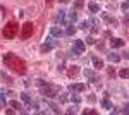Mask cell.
Returning <instances> with one entry per match:
<instances>
[{
    "label": "cell",
    "mask_w": 129,
    "mask_h": 115,
    "mask_svg": "<svg viewBox=\"0 0 129 115\" xmlns=\"http://www.w3.org/2000/svg\"><path fill=\"white\" fill-rule=\"evenodd\" d=\"M120 113H129V106H124V108L120 110Z\"/></svg>",
    "instance_id": "4dcf8cb0"
},
{
    "label": "cell",
    "mask_w": 129,
    "mask_h": 115,
    "mask_svg": "<svg viewBox=\"0 0 129 115\" xmlns=\"http://www.w3.org/2000/svg\"><path fill=\"white\" fill-rule=\"evenodd\" d=\"M66 33H67V34H74V33H76V28H74V26H71V24H69V28L66 29Z\"/></svg>",
    "instance_id": "603a6c76"
},
{
    "label": "cell",
    "mask_w": 129,
    "mask_h": 115,
    "mask_svg": "<svg viewBox=\"0 0 129 115\" xmlns=\"http://www.w3.org/2000/svg\"><path fill=\"white\" fill-rule=\"evenodd\" d=\"M40 93L43 96H47V98H53V96L59 95V88L53 86V84H48V83H45L43 86H40Z\"/></svg>",
    "instance_id": "3957f363"
},
{
    "label": "cell",
    "mask_w": 129,
    "mask_h": 115,
    "mask_svg": "<svg viewBox=\"0 0 129 115\" xmlns=\"http://www.w3.org/2000/svg\"><path fill=\"white\" fill-rule=\"evenodd\" d=\"M81 7H83V0H78L76 2V9H81Z\"/></svg>",
    "instance_id": "f1b7e54d"
},
{
    "label": "cell",
    "mask_w": 129,
    "mask_h": 115,
    "mask_svg": "<svg viewBox=\"0 0 129 115\" xmlns=\"http://www.w3.org/2000/svg\"><path fill=\"white\" fill-rule=\"evenodd\" d=\"M122 9H124V10L129 9V4H127V2H124V4H122Z\"/></svg>",
    "instance_id": "d6a6232c"
},
{
    "label": "cell",
    "mask_w": 129,
    "mask_h": 115,
    "mask_svg": "<svg viewBox=\"0 0 129 115\" xmlns=\"http://www.w3.org/2000/svg\"><path fill=\"white\" fill-rule=\"evenodd\" d=\"M79 28L81 29H88V21H83V22L79 24Z\"/></svg>",
    "instance_id": "484cf974"
},
{
    "label": "cell",
    "mask_w": 129,
    "mask_h": 115,
    "mask_svg": "<svg viewBox=\"0 0 129 115\" xmlns=\"http://www.w3.org/2000/svg\"><path fill=\"white\" fill-rule=\"evenodd\" d=\"M10 106H12V108H16V110H21V108H22V106L19 105V101H16V100H12V101H10ZM21 112L24 113L26 110H21Z\"/></svg>",
    "instance_id": "9a60e30c"
},
{
    "label": "cell",
    "mask_w": 129,
    "mask_h": 115,
    "mask_svg": "<svg viewBox=\"0 0 129 115\" xmlns=\"http://www.w3.org/2000/svg\"><path fill=\"white\" fill-rule=\"evenodd\" d=\"M60 2H62V4H67V2H69V0H60Z\"/></svg>",
    "instance_id": "e575fe53"
},
{
    "label": "cell",
    "mask_w": 129,
    "mask_h": 115,
    "mask_svg": "<svg viewBox=\"0 0 129 115\" xmlns=\"http://www.w3.org/2000/svg\"><path fill=\"white\" fill-rule=\"evenodd\" d=\"M110 47H112V48H120V47H124V40L114 38L112 41H110Z\"/></svg>",
    "instance_id": "8992f818"
},
{
    "label": "cell",
    "mask_w": 129,
    "mask_h": 115,
    "mask_svg": "<svg viewBox=\"0 0 129 115\" xmlns=\"http://www.w3.org/2000/svg\"><path fill=\"white\" fill-rule=\"evenodd\" d=\"M47 43H50L52 47H57V40L53 38V36H48V38H47Z\"/></svg>",
    "instance_id": "d6986e66"
},
{
    "label": "cell",
    "mask_w": 129,
    "mask_h": 115,
    "mask_svg": "<svg viewBox=\"0 0 129 115\" xmlns=\"http://www.w3.org/2000/svg\"><path fill=\"white\" fill-rule=\"evenodd\" d=\"M76 112H78V108H76V106H72V108L67 110V113H76Z\"/></svg>",
    "instance_id": "83f0119b"
},
{
    "label": "cell",
    "mask_w": 129,
    "mask_h": 115,
    "mask_svg": "<svg viewBox=\"0 0 129 115\" xmlns=\"http://www.w3.org/2000/svg\"><path fill=\"white\" fill-rule=\"evenodd\" d=\"M86 41H88V45H95V43H96L93 36H88V38H86Z\"/></svg>",
    "instance_id": "cb8c5ba5"
},
{
    "label": "cell",
    "mask_w": 129,
    "mask_h": 115,
    "mask_svg": "<svg viewBox=\"0 0 129 115\" xmlns=\"http://www.w3.org/2000/svg\"><path fill=\"white\" fill-rule=\"evenodd\" d=\"M109 60L110 62H119L120 55H117V53H109Z\"/></svg>",
    "instance_id": "2e32d148"
},
{
    "label": "cell",
    "mask_w": 129,
    "mask_h": 115,
    "mask_svg": "<svg viewBox=\"0 0 129 115\" xmlns=\"http://www.w3.org/2000/svg\"><path fill=\"white\" fill-rule=\"evenodd\" d=\"M119 76L124 77V79H127V77H129V69H122V70L119 72Z\"/></svg>",
    "instance_id": "ac0fdd59"
},
{
    "label": "cell",
    "mask_w": 129,
    "mask_h": 115,
    "mask_svg": "<svg viewBox=\"0 0 129 115\" xmlns=\"http://www.w3.org/2000/svg\"><path fill=\"white\" fill-rule=\"evenodd\" d=\"M126 22H127V24H129V17H126Z\"/></svg>",
    "instance_id": "d590c367"
},
{
    "label": "cell",
    "mask_w": 129,
    "mask_h": 115,
    "mask_svg": "<svg viewBox=\"0 0 129 115\" xmlns=\"http://www.w3.org/2000/svg\"><path fill=\"white\" fill-rule=\"evenodd\" d=\"M88 9L91 10V12H98L100 7H98V4H95V2H89V4H88Z\"/></svg>",
    "instance_id": "4fadbf2b"
},
{
    "label": "cell",
    "mask_w": 129,
    "mask_h": 115,
    "mask_svg": "<svg viewBox=\"0 0 129 115\" xmlns=\"http://www.w3.org/2000/svg\"><path fill=\"white\" fill-rule=\"evenodd\" d=\"M91 60H93V65H95V69H102L103 67V62H102V60H100L98 57H95V55H93V57H91Z\"/></svg>",
    "instance_id": "52a82bcc"
},
{
    "label": "cell",
    "mask_w": 129,
    "mask_h": 115,
    "mask_svg": "<svg viewBox=\"0 0 129 115\" xmlns=\"http://www.w3.org/2000/svg\"><path fill=\"white\" fill-rule=\"evenodd\" d=\"M84 76H86V79H91V83H98V77L95 76V72L91 69H84Z\"/></svg>",
    "instance_id": "5b68a950"
},
{
    "label": "cell",
    "mask_w": 129,
    "mask_h": 115,
    "mask_svg": "<svg viewBox=\"0 0 129 115\" xmlns=\"http://www.w3.org/2000/svg\"><path fill=\"white\" fill-rule=\"evenodd\" d=\"M78 72H79V69H78V67H71L69 72H67V76H69V77H76V76H78Z\"/></svg>",
    "instance_id": "5bb4252c"
},
{
    "label": "cell",
    "mask_w": 129,
    "mask_h": 115,
    "mask_svg": "<svg viewBox=\"0 0 129 115\" xmlns=\"http://www.w3.org/2000/svg\"><path fill=\"white\" fill-rule=\"evenodd\" d=\"M84 113H86V115H96V110H84Z\"/></svg>",
    "instance_id": "4316f807"
},
{
    "label": "cell",
    "mask_w": 129,
    "mask_h": 115,
    "mask_svg": "<svg viewBox=\"0 0 129 115\" xmlns=\"http://www.w3.org/2000/svg\"><path fill=\"white\" fill-rule=\"evenodd\" d=\"M84 84H69V89L71 91H84Z\"/></svg>",
    "instance_id": "ba28073f"
},
{
    "label": "cell",
    "mask_w": 129,
    "mask_h": 115,
    "mask_svg": "<svg viewBox=\"0 0 129 115\" xmlns=\"http://www.w3.org/2000/svg\"><path fill=\"white\" fill-rule=\"evenodd\" d=\"M109 76H112V77L115 76V72H114V69H112V67H109Z\"/></svg>",
    "instance_id": "1f68e13d"
},
{
    "label": "cell",
    "mask_w": 129,
    "mask_h": 115,
    "mask_svg": "<svg viewBox=\"0 0 129 115\" xmlns=\"http://www.w3.org/2000/svg\"><path fill=\"white\" fill-rule=\"evenodd\" d=\"M102 106H103V108H107V110L114 108V106H112V103H110L109 100H102Z\"/></svg>",
    "instance_id": "e0dca14e"
},
{
    "label": "cell",
    "mask_w": 129,
    "mask_h": 115,
    "mask_svg": "<svg viewBox=\"0 0 129 115\" xmlns=\"http://www.w3.org/2000/svg\"><path fill=\"white\" fill-rule=\"evenodd\" d=\"M2 79H4V83H7V84H10V83H12V79H10L5 72H2Z\"/></svg>",
    "instance_id": "44dd1931"
},
{
    "label": "cell",
    "mask_w": 129,
    "mask_h": 115,
    "mask_svg": "<svg viewBox=\"0 0 129 115\" xmlns=\"http://www.w3.org/2000/svg\"><path fill=\"white\" fill-rule=\"evenodd\" d=\"M74 48H78L81 53H83V52H84V43H83L81 40H74Z\"/></svg>",
    "instance_id": "9c48e42d"
},
{
    "label": "cell",
    "mask_w": 129,
    "mask_h": 115,
    "mask_svg": "<svg viewBox=\"0 0 129 115\" xmlns=\"http://www.w3.org/2000/svg\"><path fill=\"white\" fill-rule=\"evenodd\" d=\"M21 98H22V101H24V103H29V101H31L29 95H26V93H22V95H21Z\"/></svg>",
    "instance_id": "7402d4cb"
},
{
    "label": "cell",
    "mask_w": 129,
    "mask_h": 115,
    "mask_svg": "<svg viewBox=\"0 0 129 115\" xmlns=\"http://www.w3.org/2000/svg\"><path fill=\"white\" fill-rule=\"evenodd\" d=\"M69 19L71 21H76V19H78V14H76V12H71V14H69Z\"/></svg>",
    "instance_id": "d4e9b609"
},
{
    "label": "cell",
    "mask_w": 129,
    "mask_h": 115,
    "mask_svg": "<svg viewBox=\"0 0 129 115\" xmlns=\"http://www.w3.org/2000/svg\"><path fill=\"white\" fill-rule=\"evenodd\" d=\"M57 21H60L62 24H67V22H66V12H64V10H60L59 14H57Z\"/></svg>",
    "instance_id": "7c38bea8"
},
{
    "label": "cell",
    "mask_w": 129,
    "mask_h": 115,
    "mask_svg": "<svg viewBox=\"0 0 129 115\" xmlns=\"http://www.w3.org/2000/svg\"><path fill=\"white\" fill-rule=\"evenodd\" d=\"M17 31H19V24L14 22V21H10L9 24L4 28V36H5V40H12V38H16Z\"/></svg>",
    "instance_id": "7a4b0ae2"
},
{
    "label": "cell",
    "mask_w": 129,
    "mask_h": 115,
    "mask_svg": "<svg viewBox=\"0 0 129 115\" xmlns=\"http://www.w3.org/2000/svg\"><path fill=\"white\" fill-rule=\"evenodd\" d=\"M0 101H2V103H5V95H4L2 91H0Z\"/></svg>",
    "instance_id": "f546056e"
},
{
    "label": "cell",
    "mask_w": 129,
    "mask_h": 115,
    "mask_svg": "<svg viewBox=\"0 0 129 115\" xmlns=\"http://www.w3.org/2000/svg\"><path fill=\"white\" fill-rule=\"evenodd\" d=\"M52 45H50V43H43V45H41L40 47V50H41V53H47V52H50V50H52Z\"/></svg>",
    "instance_id": "8fae6325"
},
{
    "label": "cell",
    "mask_w": 129,
    "mask_h": 115,
    "mask_svg": "<svg viewBox=\"0 0 129 115\" xmlns=\"http://www.w3.org/2000/svg\"><path fill=\"white\" fill-rule=\"evenodd\" d=\"M35 31V24L33 22H24L22 24V31H21V40H28Z\"/></svg>",
    "instance_id": "277c9868"
},
{
    "label": "cell",
    "mask_w": 129,
    "mask_h": 115,
    "mask_svg": "<svg viewBox=\"0 0 129 115\" xmlns=\"http://www.w3.org/2000/svg\"><path fill=\"white\" fill-rule=\"evenodd\" d=\"M4 62H5V65L10 67L14 72H17V74H26V62H24L22 58L16 57L14 53H5V55H4Z\"/></svg>",
    "instance_id": "6da1fadb"
},
{
    "label": "cell",
    "mask_w": 129,
    "mask_h": 115,
    "mask_svg": "<svg viewBox=\"0 0 129 115\" xmlns=\"http://www.w3.org/2000/svg\"><path fill=\"white\" fill-rule=\"evenodd\" d=\"M71 101H72V103H79V101H81V96L79 95H72V96H71Z\"/></svg>",
    "instance_id": "ffe728a7"
},
{
    "label": "cell",
    "mask_w": 129,
    "mask_h": 115,
    "mask_svg": "<svg viewBox=\"0 0 129 115\" xmlns=\"http://www.w3.org/2000/svg\"><path fill=\"white\" fill-rule=\"evenodd\" d=\"M45 2H47V5H48V7L52 5V4H53V0H45Z\"/></svg>",
    "instance_id": "836d02e7"
},
{
    "label": "cell",
    "mask_w": 129,
    "mask_h": 115,
    "mask_svg": "<svg viewBox=\"0 0 129 115\" xmlns=\"http://www.w3.org/2000/svg\"><path fill=\"white\" fill-rule=\"evenodd\" d=\"M50 34H52V36H60V34H62V29L57 28V26H53V28L50 29Z\"/></svg>",
    "instance_id": "30bf717a"
}]
</instances>
